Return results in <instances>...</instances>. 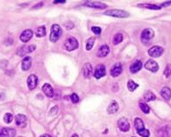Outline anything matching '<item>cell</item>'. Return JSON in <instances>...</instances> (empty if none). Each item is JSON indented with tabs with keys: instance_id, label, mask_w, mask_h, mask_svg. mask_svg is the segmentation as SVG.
Instances as JSON below:
<instances>
[{
	"instance_id": "cell-1",
	"label": "cell",
	"mask_w": 171,
	"mask_h": 137,
	"mask_svg": "<svg viewBox=\"0 0 171 137\" xmlns=\"http://www.w3.org/2000/svg\"><path fill=\"white\" fill-rule=\"evenodd\" d=\"M62 34V30L61 28V26L58 24H53L50 31V37H49L50 41L55 43L61 38Z\"/></svg>"
},
{
	"instance_id": "cell-2",
	"label": "cell",
	"mask_w": 171,
	"mask_h": 137,
	"mask_svg": "<svg viewBox=\"0 0 171 137\" xmlns=\"http://www.w3.org/2000/svg\"><path fill=\"white\" fill-rule=\"evenodd\" d=\"M105 15L110 16V17H114V18H125L129 17V13L126 11L123 10H118V9H112V10H108L104 12Z\"/></svg>"
},
{
	"instance_id": "cell-3",
	"label": "cell",
	"mask_w": 171,
	"mask_h": 137,
	"mask_svg": "<svg viewBox=\"0 0 171 137\" xmlns=\"http://www.w3.org/2000/svg\"><path fill=\"white\" fill-rule=\"evenodd\" d=\"M64 47L68 52H72L76 49H77L78 47V41L77 40L76 38L74 37H70L68 39H66V41L64 42Z\"/></svg>"
},
{
	"instance_id": "cell-4",
	"label": "cell",
	"mask_w": 171,
	"mask_h": 137,
	"mask_svg": "<svg viewBox=\"0 0 171 137\" xmlns=\"http://www.w3.org/2000/svg\"><path fill=\"white\" fill-rule=\"evenodd\" d=\"M154 36H155V32L151 28H146L141 33V35H140L141 41L144 44H148L149 41L152 40V39L154 38Z\"/></svg>"
},
{
	"instance_id": "cell-5",
	"label": "cell",
	"mask_w": 171,
	"mask_h": 137,
	"mask_svg": "<svg viewBox=\"0 0 171 137\" xmlns=\"http://www.w3.org/2000/svg\"><path fill=\"white\" fill-rule=\"evenodd\" d=\"M163 52H164V49L162 47L159 45H155V46H152L148 50V54H149V56L153 58H158L162 55Z\"/></svg>"
},
{
	"instance_id": "cell-6",
	"label": "cell",
	"mask_w": 171,
	"mask_h": 137,
	"mask_svg": "<svg viewBox=\"0 0 171 137\" xmlns=\"http://www.w3.org/2000/svg\"><path fill=\"white\" fill-rule=\"evenodd\" d=\"M35 45H23L21 46L20 48L18 49V52H17V54L18 56H24L26 55L27 53H29V52H32L35 50Z\"/></svg>"
},
{
	"instance_id": "cell-7",
	"label": "cell",
	"mask_w": 171,
	"mask_h": 137,
	"mask_svg": "<svg viewBox=\"0 0 171 137\" xmlns=\"http://www.w3.org/2000/svg\"><path fill=\"white\" fill-rule=\"evenodd\" d=\"M118 126L119 129L123 132H127L130 129V123L128 120L125 117H122L118 121Z\"/></svg>"
},
{
	"instance_id": "cell-8",
	"label": "cell",
	"mask_w": 171,
	"mask_h": 137,
	"mask_svg": "<svg viewBox=\"0 0 171 137\" xmlns=\"http://www.w3.org/2000/svg\"><path fill=\"white\" fill-rule=\"evenodd\" d=\"M145 68L148 69L150 72H152V73H156L159 70V66H158L156 61H155L153 60H148L146 62Z\"/></svg>"
},
{
	"instance_id": "cell-9",
	"label": "cell",
	"mask_w": 171,
	"mask_h": 137,
	"mask_svg": "<svg viewBox=\"0 0 171 137\" xmlns=\"http://www.w3.org/2000/svg\"><path fill=\"white\" fill-rule=\"evenodd\" d=\"M15 122L16 125L19 128H25L27 126V118L26 115H18L15 118Z\"/></svg>"
},
{
	"instance_id": "cell-10",
	"label": "cell",
	"mask_w": 171,
	"mask_h": 137,
	"mask_svg": "<svg viewBox=\"0 0 171 137\" xmlns=\"http://www.w3.org/2000/svg\"><path fill=\"white\" fill-rule=\"evenodd\" d=\"M158 137H171V128L165 126L157 130Z\"/></svg>"
},
{
	"instance_id": "cell-11",
	"label": "cell",
	"mask_w": 171,
	"mask_h": 137,
	"mask_svg": "<svg viewBox=\"0 0 171 137\" xmlns=\"http://www.w3.org/2000/svg\"><path fill=\"white\" fill-rule=\"evenodd\" d=\"M105 75V66L102 64L98 65L94 71V77L96 79H100Z\"/></svg>"
},
{
	"instance_id": "cell-12",
	"label": "cell",
	"mask_w": 171,
	"mask_h": 137,
	"mask_svg": "<svg viewBox=\"0 0 171 137\" xmlns=\"http://www.w3.org/2000/svg\"><path fill=\"white\" fill-rule=\"evenodd\" d=\"M122 71H123V66L120 63H116L113 65V66L111 68V75L112 77H118L121 74Z\"/></svg>"
},
{
	"instance_id": "cell-13",
	"label": "cell",
	"mask_w": 171,
	"mask_h": 137,
	"mask_svg": "<svg viewBox=\"0 0 171 137\" xmlns=\"http://www.w3.org/2000/svg\"><path fill=\"white\" fill-rule=\"evenodd\" d=\"M33 34H34V33H33V31H32V30L27 29V30H25V31H24V32L20 34L19 39H20V40H21L22 42L27 43V42H28V41L32 39Z\"/></svg>"
},
{
	"instance_id": "cell-14",
	"label": "cell",
	"mask_w": 171,
	"mask_h": 137,
	"mask_svg": "<svg viewBox=\"0 0 171 137\" xmlns=\"http://www.w3.org/2000/svg\"><path fill=\"white\" fill-rule=\"evenodd\" d=\"M109 52H110V47L107 45H103L102 46H100L98 48V50H97L96 56L100 57V58H103V57L107 56L109 54Z\"/></svg>"
},
{
	"instance_id": "cell-15",
	"label": "cell",
	"mask_w": 171,
	"mask_h": 137,
	"mask_svg": "<svg viewBox=\"0 0 171 137\" xmlns=\"http://www.w3.org/2000/svg\"><path fill=\"white\" fill-rule=\"evenodd\" d=\"M84 5L96 9H105L107 7V5L102 2H93V1H87L84 3Z\"/></svg>"
},
{
	"instance_id": "cell-16",
	"label": "cell",
	"mask_w": 171,
	"mask_h": 137,
	"mask_svg": "<svg viewBox=\"0 0 171 137\" xmlns=\"http://www.w3.org/2000/svg\"><path fill=\"white\" fill-rule=\"evenodd\" d=\"M37 85H38V79H37V77L34 74L30 75L27 78V86H28V88L30 90H33V89H34L37 87Z\"/></svg>"
},
{
	"instance_id": "cell-17",
	"label": "cell",
	"mask_w": 171,
	"mask_h": 137,
	"mask_svg": "<svg viewBox=\"0 0 171 137\" xmlns=\"http://www.w3.org/2000/svg\"><path fill=\"white\" fill-rule=\"evenodd\" d=\"M42 91H43V93L46 94V96L49 97V98L53 97L54 94H55L53 87H52L50 84H48V83H46V84L43 85V87H42Z\"/></svg>"
},
{
	"instance_id": "cell-18",
	"label": "cell",
	"mask_w": 171,
	"mask_h": 137,
	"mask_svg": "<svg viewBox=\"0 0 171 137\" xmlns=\"http://www.w3.org/2000/svg\"><path fill=\"white\" fill-rule=\"evenodd\" d=\"M92 73H93V71H92V66L90 63H85L83 65V77L86 78V79H89V78H90Z\"/></svg>"
},
{
	"instance_id": "cell-19",
	"label": "cell",
	"mask_w": 171,
	"mask_h": 137,
	"mask_svg": "<svg viewBox=\"0 0 171 137\" xmlns=\"http://www.w3.org/2000/svg\"><path fill=\"white\" fill-rule=\"evenodd\" d=\"M31 66H32V58L26 57L23 59L21 63V68L23 71H27L28 69H30Z\"/></svg>"
},
{
	"instance_id": "cell-20",
	"label": "cell",
	"mask_w": 171,
	"mask_h": 137,
	"mask_svg": "<svg viewBox=\"0 0 171 137\" xmlns=\"http://www.w3.org/2000/svg\"><path fill=\"white\" fill-rule=\"evenodd\" d=\"M142 68V62L140 60H135L131 66H130V72L132 73H138Z\"/></svg>"
},
{
	"instance_id": "cell-21",
	"label": "cell",
	"mask_w": 171,
	"mask_h": 137,
	"mask_svg": "<svg viewBox=\"0 0 171 137\" xmlns=\"http://www.w3.org/2000/svg\"><path fill=\"white\" fill-rule=\"evenodd\" d=\"M1 132L4 137H14L16 135V130L10 128H1Z\"/></svg>"
},
{
	"instance_id": "cell-22",
	"label": "cell",
	"mask_w": 171,
	"mask_h": 137,
	"mask_svg": "<svg viewBox=\"0 0 171 137\" xmlns=\"http://www.w3.org/2000/svg\"><path fill=\"white\" fill-rule=\"evenodd\" d=\"M161 95L164 100H169L171 99V89L168 87H164L161 90Z\"/></svg>"
},
{
	"instance_id": "cell-23",
	"label": "cell",
	"mask_w": 171,
	"mask_h": 137,
	"mask_svg": "<svg viewBox=\"0 0 171 137\" xmlns=\"http://www.w3.org/2000/svg\"><path fill=\"white\" fill-rule=\"evenodd\" d=\"M118 110V104L117 103V101L112 100L107 108V112L110 115H112V114H115Z\"/></svg>"
},
{
	"instance_id": "cell-24",
	"label": "cell",
	"mask_w": 171,
	"mask_h": 137,
	"mask_svg": "<svg viewBox=\"0 0 171 137\" xmlns=\"http://www.w3.org/2000/svg\"><path fill=\"white\" fill-rule=\"evenodd\" d=\"M134 126H135V128H136L137 131H140V130H142V129L145 128L143 121L140 118H136L134 120Z\"/></svg>"
},
{
	"instance_id": "cell-25",
	"label": "cell",
	"mask_w": 171,
	"mask_h": 137,
	"mask_svg": "<svg viewBox=\"0 0 171 137\" xmlns=\"http://www.w3.org/2000/svg\"><path fill=\"white\" fill-rule=\"evenodd\" d=\"M156 99V96L151 92V91H148L146 92L144 94V100L146 101H153Z\"/></svg>"
},
{
	"instance_id": "cell-26",
	"label": "cell",
	"mask_w": 171,
	"mask_h": 137,
	"mask_svg": "<svg viewBox=\"0 0 171 137\" xmlns=\"http://www.w3.org/2000/svg\"><path fill=\"white\" fill-rule=\"evenodd\" d=\"M35 35L38 38L44 37L46 35V27L45 26H40L39 28H37V30L35 32Z\"/></svg>"
},
{
	"instance_id": "cell-27",
	"label": "cell",
	"mask_w": 171,
	"mask_h": 137,
	"mask_svg": "<svg viewBox=\"0 0 171 137\" xmlns=\"http://www.w3.org/2000/svg\"><path fill=\"white\" fill-rule=\"evenodd\" d=\"M139 7H143V8H146L149 10H160V6L156 5H152V4H142V5H139Z\"/></svg>"
},
{
	"instance_id": "cell-28",
	"label": "cell",
	"mask_w": 171,
	"mask_h": 137,
	"mask_svg": "<svg viewBox=\"0 0 171 137\" xmlns=\"http://www.w3.org/2000/svg\"><path fill=\"white\" fill-rule=\"evenodd\" d=\"M139 87V85L137 83H135V82L132 79H130L128 82H127V88L129 91L131 92H133L135 89H137V87Z\"/></svg>"
},
{
	"instance_id": "cell-29",
	"label": "cell",
	"mask_w": 171,
	"mask_h": 137,
	"mask_svg": "<svg viewBox=\"0 0 171 137\" xmlns=\"http://www.w3.org/2000/svg\"><path fill=\"white\" fill-rule=\"evenodd\" d=\"M140 107L142 110V112L145 113V114H148L150 112V107L148 106V104H146L145 102H140Z\"/></svg>"
},
{
	"instance_id": "cell-30",
	"label": "cell",
	"mask_w": 171,
	"mask_h": 137,
	"mask_svg": "<svg viewBox=\"0 0 171 137\" xmlns=\"http://www.w3.org/2000/svg\"><path fill=\"white\" fill-rule=\"evenodd\" d=\"M122 40H123V35L121 33H117L113 38L112 42H113V45H118L120 42H122Z\"/></svg>"
},
{
	"instance_id": "cell-31",
	"label": "cell",
	"mask_w": 171,
	"mask_h": 137,
	"mask_svg": "<svg viewBox=\"0 0 171 137\" xmlns=\"http://www.w3.org/2000/svg\"><path fill=\"white\" fill-rule=\"evenodd\" d=\"M95 43V38H90L87 42H86V45H85V48L87 51H90L92 47H93V45Z\"/></svg>"
},
{
	"instance_id": "cell-32",
	"label": "cell",
	"mask_w": 171,
	"mask_h": 137,
	"mask_svg": "<svg viewBox=\"0 0 171 137\" xmlns=\"http://www.w3.org/2000/svg\"><path fill=\"white\" fill-rule=\"evenodd\" d=\"M12 120H13V116H12V114L6 113V114L5 115V116H4V121H5V123L9 124V123H11V122L12 121Z\"/></svg>"
},
{
	"instance_id": "cell-33",
	"label": "cell",
	"mask_w": 171,
	"mask_h": 137,
	"mask_svg": "<svg viewBox=\"0 0 171 137\" xmlns=\"http://www.w3.org/2000/svg\"><path fill=\"white\" fill-rule=\"evenodd\" d=\"M137 133L142 137H149L150 136V132L146 128H144L142 130H140V131H137Z\"/></svg>"
},
{
	"instance_id": "cell-34",
	"label": "cell",
	"mask_w": 171,
	"mask_h": 137,
	"mask_svg": "<svg viewBox=\"0 0 171 137\" xmlns=\"http://www.w3.org/2000/svg\"><path fill=\"white\" fill-rule=\"evenodd\" d=\"M164 75L166 78H168L170 75H171V65L170 64H168L165 70H164Z\"/></svg>"
},
{
	"instance_id": "cell-35",
	"label": "cell",
	"mask_w": 171,
	"mask_h": 137,
	"mask_svg": "<svg viewBox=\"0 0 171 137\" xmlns=\"http://www.w3.org/2000/svg\"><path fill=\"white\" fill-rule=\"evenodd\" d=\"M70 100L73 103H77L79 102V97L77 94H72L70 95Z\"/></svg>"
},
{
	"instance_id": "cell-36",
	"label": "cell",
	"mask_w": 171,
	"mask_h": 137,
	"mask_svg": "<svg viewBox=\"0 0 171 137\" xmlns=\"http://www.w3.org/2000/svg\"><path fill=\"white\" fill-rule=\"evenodd\" d=\"M91 31H92L95 34H96V35L100 34L101 32H102L100 27H97V26H92V27H91Z\"/></svg>"
},
{
	"instance_id": "cell-37",
	"label": "cell",
	"mask_w": 171,
	"mask_h": 137,
	"mask_svg": "<svg viewBox=\"0 0 171 137\" xmlns=\"http://www.w3.org/2000/svg\"><path fill=\"white\" fill-rule=\"evenodd\" d=\"M168 5H171V1H168V2H165V3L161 4L160 7H161V6H168Z\"/></svg>"
},
{
	"instance_id": "cell-38",
	"label": "cell",
	"mask_w": 171,
	"mask_h": 137,
	"mask_svg": "<svg viewBox=\"0 0 171 137\" xmlns=\"http://www.w3.org/2000/svg\"><path fill=\"white\" fill-rule=\"evenodd\" d=\"M55 4H63V3H66L65 0H62V1H57V0H55V1H54Z\"/></svg>"
},
{
	"instance_id": "cell-39",
	"label": "cell",
	"mask_w": 171,
	"mask_h": 137,
	"mask_svg": "<svg viewBox=\"0 0 171 137\" xmlns=\"http://www.w3.org/2000/svg\"><path fill=\"white\" fill-rule=\"evenodd\" d=\"M40 137H51V135H49V134H42V135H40Z\"/></svg>"
},
{
	"instance_id": "cell-40",
	"label": "cell",
	"mask_w": 171,
	"mask_h": 137,
	"mask_svg": "<svg viewBox=\"0 0 171 137\" xmlns=\"http://www.w3.org/2000/svg\"><path fill=\"white\" fill-rule=\"evenodd\" d=\"M0 137H4L3 134H2V132H1V129H0Z\"/></svg>"
},
{
	"instance_id": "cell-41",
	"label": "cell",
	"mask_w": 171,
	"mask_h": 137,
	"mask_svg": "<svg viewBox=\"0 0 171 137\" xmlns=\"http://www.w3.org/2000/svg\"><path fill=\"white\" fill-rule=\"evenodd\" d=\"M72 137H78V135L75 134H73V135H72Z\"/></svg>"
},
{
	"instance_id": "cell-42",
	"label": "cell",
	"mask_w": 171,
	"mask_h": 137,
	"mask_svg": "<svg viewBox=\"0 0 171 137\" xmlns=\"http://www.w3.org/2000/svg\"><path fill=\"white\" fill-rule=\"evenodd\" d=\"M19 137H23V136H19Z\"/></svg>"
}]
</instances>
